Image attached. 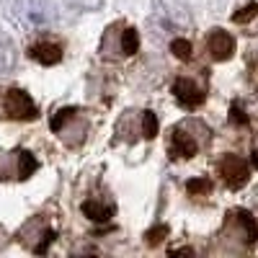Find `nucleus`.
I'll return each instance as SVG.
<instances>
[{
  "instance_id": "f257e3e1",
  "label": "nucleus",
  "mask_w": 258,
  "mask_h": 258,
  "mask_svg": "<svg viewBox=\"0 0 258 258\" xmlns=\"http://www.w3.org/2000/svg\"><path fill=\"white\" fill-rule=\"evenodd\" d=\"M209 142V129L202 121H183L170 129V153L173 158H194Z\"/></svg>"
},
{
  "instance_id": "f03ea898",
  "label": "nucleus",
  "mask_w": 258,
  "mask_h": 258,
  "mask_svg": "<svg viewBox=\"0 0 258 258\" xmlns=\"http://www.w3.org/2000/svg\"><path fill=\"white\" fill-rule=\"evenodd\" d=\"M52 129L70 147H78L85 140V132H88V116L80 109H59L52 116Z\"/></svg>"
},
{
  "instance_id": "7ed1b4c3",
  "label": "nucleus",
  "mask_w": 258,
  "mask_h": 258,
  "mask_svg": "<svg viewBox=\"0 0 258 258\" xmlns=\"http://www.w3.org/2000/svg\"><path fill=\"white\" fill-rule=\"evenodd\" d=\"M13 18H18L26 29H44L57 21V11L49 0H16Z\"/></svg>"
},
{
  "instance_id": "20e7f679",
  "label": "nucleus",
  "mask_w": 258,
  "mask_h": 258,
  "mask_svg": "<svg viewBox=\"0 0 258 258\" xmlns=\"http://www.w3.org/2000/svg\"><path fill=\"white\" fill-rule=\"evenodd\" d=\"M140 47V36L132 26H121V24H114L106 29V36L101 41V52L106 57H129L135 54Z\"/></svg>"
},
{
  "instance_id": "39448f33",
  "label": "nucleus",
  "mask_w": 258,
  "mask_h": 258,
  "mask_svg": "<svg viewBox=\"0 0 258 258\" xmlns=\"http://www.w3.org/2000/svg\"><path fill=\"white\" fill-rule=\"evenodd\" d=\"M0 114L8 116V119H21V121H29V119H36L39 109L36 103L31 101V96L21 88H8L0 98Z\"/></svg>"
},
{
  "instance_id": "423d86ee",
  "label": "nucleus",
  "mask_w": 258,
  "mask_h": 258,
  "mask_svg": "<svg viewBox=\"0 0 258 258\" xmlns=\"http://www.w3.org/2000/svg\"><path fill=\"white\" fill-rule=\"evenodd\" d=\"M217 173L222 176V181L230 186V188H243L250 178V165L245 158L240 155H225L220 163H217Z\"/></svg>"
},
{
  "instance_id": "0eeeda50",
  "label": "nucleus",
  "mask_w": 258,
  "mask_h": 258,
  "mask_svg": "<svg viewBox=\"0 0 258 258\" xmlns=\"http://www.w3.org/2000/svg\"><path fill=\"white\" fill-rule=\"evenodd\" d=\"M173 96L183 109H199L204 103V88L191 78H178L173 83Z\"/></svg>"
},
{
  "instance_id": "6e6552de",
  "label": "nucleus",
  "mask_w": 258,
  "mask_h": 258,
  "mask_svg": "<svg viewBox=\"0 0 258 258\" xmlns=\"http://www.w3.org/2000/svg\"><path fill=\"white\" fill-rule=\"evenodd\" d=\"M207 52L212 54V59L225 62L235 54V39L222 29H212L209 36H207Z\"/></svg>"
},
{
  "instance_id": "1a4fd4ad",
  "label": "nucleus",
  "mask_w": 258,
  "mask_h": 258,
  "mask_svg": "<svg viewBox=\"0 0 258 258\" xmlns=\"http://www.w3.org/2000/svg\"><path fill=\"white\" fill-rule=\"evenodd\" d=\"M29 57L36 59L39 64H57L62 59V47L59 41H52V39H39L29 47Z\"/></svg>"
},
{
  "instance_id": "9d476101",
  "label": "nucleus",
  "mask_w": 258,
  "mask_h": 258,
  "mask_svg": "<svg viewBox=\"0 0 258 258\" xmlns=\"http://www.w3.org/2000/svg\"><path fill=\"white\" fill-rule=\"evenodd\" d=\"M83 212H85V217L98 220V222H106V220H111V214H114V202L101 204V202H96V199H88V202H83Z\"/></svg>"
},
{
  "instance_id": "9b49d317",
  "label": "nucleus",
  "mask_w": 258,
  "mask_h": 258,
  "mask_svg": "<svg viewBox=\"0 0 258 258\" xmlns=\"http://www.w3.org/2000/svg\"><path fill=\"white\" fill-rule=\"evenodd\" d=\"M13 68H16V47L6 34H0V75L11 73Z\"/></svg>"
},
{
  "instance_id": "f8f14e48",
  "label": "nucleus",
  "mask_w": 258,
  "mask_h": 258,
  "mask_svg": "<svg viewBox=\"0 0 258 258\" xmlns=\"http://www.w3.org/2000/svg\"><path fill=\"white\" fill-rule=\"evenodd\" d=\"M158 135V119L153 111H142V137H155Z\"/></svg>"
},
{
  "instance_id": "ddd939ff",
  "label": "nucleus",
  "mask_w": 258,
  "mask_h": 258,
  "mask_svg": "<svg viewBox=\"0 0 258 258\" xmlns=\"http://www.w3.org/2000/svg\"><path fill=\"white\" fill-rule=\"evenodd\" d=\"M170 52H173L178 59H188V57H191V41H186V39H173Z\"/></svg>"
},
{
  "instance_id": "4468645a",
  "label": "nucleus",
  "mask_w": 258,
  "mask_h": 258,
  "mask_svg": "<svg viewBox=\"0 0 258 258\" xmlns=\"http://www.w3.org/2000/svg\"><path fill=\"white\" fill-rule=\"evenodd\" d=\"M68 3L78 11H98L103 6V0H68Z\"/></svg>"
},
{
  "instance_id": "2eb2a0df",
  "label": "nucleus",
  "mask_w": 258,
  "mask_h": 258,
  "mask_svg": "<svg viewBox=\"0 0 258 258\" xmlns=\"http://www.w3.org/2000/svg\"><path fill=\"white\" fill-rule=\"evenodd\" d=\"M253 16H258V3H250V6L240 8L232 18H235V24H243V21H248V18H253Z\"/></svg>"
},
{
  "instance_id": "dca6fc26",
  "label": "nucleus",
  "mask_w": 258,
  "mask_h": 258,
  "mask_svg": "<svg viewBox=\"0 0 258 258\" xmlns=\"http://www.w3.org/2000/svg\"><path fill=\"white\" fill-rule=\"evenodd\" d=\"M188 194H197V191H202V194H207V191H212V183L209 181H202V178H194V181H188Z\"/></svg>"
},
{
  "instance_id": "f3484780",
  "label": "nucleus",
  "mask_w": 258,
  "mask_h": 258,
  "mask_svg": "<svg viewBox=\"0 0 258 258\" xmlns=\"http://www.w3.org/2000/svg\"><path fill=\"white\" fill-rule=\"evenodd\" d=\"M250 160H253V165L258 168V137H255V142H253V150H250Z\"/></svg>"
}]
</instances>
